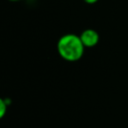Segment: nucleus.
I'll list each match as a JSON object with an SVG mask.
<instances>
[{
  "instance_id": "nucleus-1",
  "label": "nucleus",
  "mask_w": 128,
  "mask_h": 128,
  "mask_svg": "<svg viewBox=\"0 0 128 128\" xmlns=\"http://www.w3.org/2000/svg\"><path fill=\"white\" fill-rule=\"evenodd\" d=\"M56 48L59 56L68 62H75L81 59L85 50L80 36L73 33L62 35L57 41Z\"/></svg>"
},
{
  "instance_id": "nucleus-2",
  "label": "nucleus",
  "mask_w": 128,
  "mask_h": 128,
  "mask_svg": "<svg viewBox=\"0 0 128 128\" xmlns=\"http://www.w3.org/2000/svg\"><path fill=\"white\" fill-rule=\"evenodd\" d=\"M79 36H80V39H81L83 45L85 46V48H92V47L96 46L100 39L98 32L91 28L83 30Z\"/></svg>"
},
{
  "instance_id": "nucleus-3",
  "label": "nucleus",
  "mask_w": 128,
  "mask_h": 128,
  "mask_svg": "<svg viewBox=\"0 0 128 128\" xmlns=\"http://www.w3.org/2000/svg\"><path fill=\"white\" fill-rule=\"evenodd\" d=\"M8 101L7 99H0V117L3 118L7 112V108H8Z\"/></svg>"
},
{
  "instance_id": "nucleus-4",
  "label": "nucleus",
  "mask_w": 128,
  "mask_h": 128,
  "mask_svg": "<svg viewBox=\"0 0 128 128\" xmlns=\"http://www.w3.org/2000/svg\"><path fill=\"white\" fill-rule=\"evenodd\" d=\"M85 3H87V4H95L98 0H83Z\"/></svg>"
},
{
  "instance_id": "nucleus-5",
  "label": "nucleus",
  "mask_w": 128,
  "mask_h": 128,
  "mask_svg": "<svg viewBox=\"0 0 128 128\" xmlns=\"http://www.w3.org/2000/svg\"><path fill=\"white\" fill-rule=\"evenodd\" d=\"M8 1H11V2H17V1H20V0H8Z\"/></svg>"
}]
</instances>
